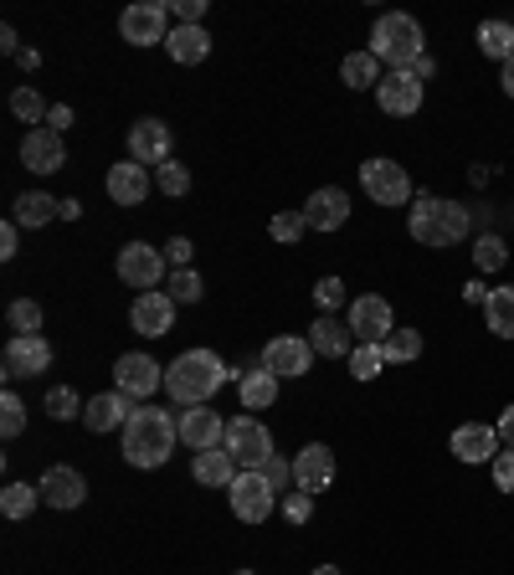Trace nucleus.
<instances>
[{
    "label": "nucleus",
    "mask_w": 514,
    "mask_h": 575,
    "mask_svg": "<svg viewBox=\"0 0 514 575\" xmlns=\"http://www.w3.org/2000/svg\"><path fill=\"white\" fill-rule=\"evenodd\" d=\"M180 432H176V416L170 412H155V406H139V412L129 416V427L118 432V447H124V462L129 468H165L170 462V452H176Z\"/></svg>",
    "instance_id": "f257e3e1"
},
{
    "label": "nucleus",
    "mask_w": 514,
    "mask_h": 575,
    "mask_svg": "<svg viewBox=\"0 0 514 575\" xmlns=\"http://www.w3.org/2000/svg\"><path fill=\"white\" fill-rule=\"evenodd\" d=\"M227 381H232V370L221 365L217 350H186L176 354V365H165V391H170V401L180 412L186 406H206Z\"/></svg>",
    "instance_id": "f03ea898"
},
{
    "label": "nucleus",
    "mask_w": 514,
    "mask_h": 575,
    "mask_svg": "<svg viewBox=\"0 0 514 575\" xmlns=\"http://www.w3.org/2000/svg\"><path fill=\"white\" fill-rule=\"evenodd\" d=\"M370 52L381 67L391 73H411V62L427 57V36H422V21L407 11H386L376 26H370Z\"/></svg>",
    "instance_id": "7ed1b4c3"
},
{
    "label": "nucleus",
    "mask_w": 514,
    "mask_h": 575,
    "mask_svg": "<svg viewBox=\"0 0 514 575\" xmlns=\"http://www.w3.org/2000/svg\"><path fill=\"white\" fill-rule=\"evenodd\" d=\"M221 447L232 452V462L242 472H258L268 458H273V432H268L258 416H232V422H227V437H221Z\"/></svg>",
    "instance_id": "20e7f679"
},
{
    "label": "nucleus",
    "mask_w": 514,
    "mask_h": 575,
    "mask_svg": "<svg viewBox=\"0 0 514 575\" xmlns=\"http://www.w3.org/2000/svg\"><path fill=\"white\" fill-rule=\"evenodd\" d=\"M360 191L376 201V206H411V175H407V164L397 160H386V155H376V160L360 164Z\"/></svg>",
    "instance_id": "39448f33"
},
{
    "label": "nucleus",
    "mask_w": 514,
    "mask_h": 575,
    "mask_svg": "<svg viewBox=\"0 0 514 575\" xmlns=\"http://www.w3.org/2000/svg\"><path fill=\"white\" fill-rule=\"evenodd\" d=\"M170 6H160V0H134V6H124V15H118V36L129 46H155V42H170Z\"/></svg>",
    "instance_id": "423d86ee"
},
{
    "label": "nucleus",
    "mask_w": 514,
    "mask_h": 575,
    "mask_svg": "<svg viewBox=\"0 0 514 575\" xmlns=\"http://www.w3.org/2000/svg\"><path fill=\"white\" fill-rule=\"evenodd\" d=\"M118 278L139 288V294H155L160 283H170V263H165L160 247H149V242H129V247L118 252Z\"/></svg>",
    "instance_id": "0eeeda50"
},
{
    "label": "nucleus",
    "mask_w": 514,
    "mask_h": 575,
    "mask_svg": "<svg viewBox=\"0 0 514 575\" xmlns=\"http://www.w3.org/2000/svg\"><path fill=\"white\" fill-rule=\"evenodd\" d=\"M52 370V344L42 334H11V344L0 350V375L6 381H31Z\"/></svg>",
    "instance_id": "6e6552de"
},
{
    "label": "nucleus",
    "mask_w": 514,
    "mask_h": 575,
    "mask_svg": "<svg viewBox=\"0 0 514 575\" xmlns=\"http://www.w3.org/2000/svg\"><path fill=\"white\" fill-rule=\"evenodd\" d=\"M345 324H350L355 344H381L386 334L397 329V313H391V304H386L381 294H360V298H350Z\"/></svg>",
    "instance_id": "1a4fd4ad"
},
{
    "label": "nucleus",
    "mask_w": 514,
    "mask_h": 575,
    "mask_svg": "<svg viewBox=\"0 0 514 575\" xmlns=\"http://www.w3.org/2000/svg\"><path fill=\"white\" fill-rule=\"evenodd\" d=\"M165 385V365H155V354H118V365H114V391H124V396L134 401H149L155 391Z\"/></svg>",
    "instance_id": "9d476101"
},
{
    "label": "nucleus",
    "mask_w": 514,
    "mask_h": 575,
    "mask_svg": "<svg viewBox=\"0 0 514 575\" xmlns=\"http://www.w3.org/2000/svg\"><path fill=\"white\" fill-rule=\"evenodd\" d=\"M227 499H232V514L242 519V524H263V519L273 514L279 493L268 488L263 472H237V483L227 488Z\"/></svg>",
    "instance_id": "9b49d317"
},
{
    "label": "nucleus",
    "mask_w": 514,
    "mask_h": 575,
    "mask_svg": "<svg viewBox=\"0 0 514 575\" xmlns=\"http://www.w3.org/2000/svg\"><path fill=\"white\" fill-rule=\"evenodd\" d=\"M448 452H453L458 462H469V468H479V462H494L504 452L500 432L489 427V422H463V427H453V437H448Z\"/></svg>",
    "instance_id": "f8f14e48"
},
{
    "label": "nucleus",
    "mask_w": 514,
    "mask_h": 575,
    "mask_svg": "<svg viewBox=\"0 0 514 575\" xmlns=\"http://www.w3.org/2000/svg\"><path fill=\"white\" fill-rule=\"evenodd\" d=\"M170 145H176V134H170V124L165 118H134L129 124V160H139L149 170H160L165 160H170Z\"/></svg>",
    "instance_id": "ddd939ff"
},
{
    "label": "nucleus",
    "mask_w": 514,
    "mask_h": 575,
    "mask_svg": "<svg viewBox=\"0 0 514 575\" xmlns=\"http://www.w3.org/2000/svg\"><path fill=\"white\" fill-rule=\"evenodd\" d=\"M176 298L165 294V288H155V294H139L129 309V324L134 334H145V340H160V334H170L176 329Z\"/></svg>",
    "instance_id": "4468645a"
},
{
    "label": "nucleus",
    "mask_w": 514,
    "mask_h": 575,
    "mask_svg": "<svg viewBox=\"0 0 514 575\" xmlns=\"http://www.w3.org/2000/svg\"><path fill=\"white\" fill-rule=\"evenodd\" d=\"M263 365L279 375V381H294V375H308L314 370V344L298 340V334H279V340L263 344Z\"/></svg>",
    "instance_id": "2eb2a0df"
},
{
    "label": "nucleus",
    "mask_w": 514,
    "mask_h": 575,
    "mask_svg": "<svg viewBox=\"0 0 514 575\" xmlns=\"http://www.w3.org/2000/svg\"><path fill=\"white\" fill-rule=\"evenodd\" d=\"M42 503H52V509H62V514H73V509H83V499H88V478L77 468H67V462H57V468L42 472Z\"/></svg>",
    "instance_id": "dca6fc26"
},
{
    "label": "nucleus",
    "mask_w": 514,
    "mask_h": 575,
    "mask_svg": "<svg viewBox=\"0 0 514 575\" xmlns=\"http://www.w3.org/2000/svg\"><path fill=\"white\" fill-rule=\"evenodd\" d=\"M304 222H308V232H339V226L350 222V191L319 185V191L304 201Z\"/></svg>",
    "instance_id": "f3484780"
},
{
    "label": "nucleus",
    "mask_w": 514,
    "mask_h": 575,
    "mask_svg": "<svg viewBox=\"0 0 514 575\" xmlns=\"http://www.w3.org/2000/svg\"><path fill=\"white\" fill-rule=\"evenodd\" d=\"M149 191H155V175H149L139 160H118L108 170V201L114 206H145Z\"/></svg>",
    "instance_id": "a211bd4d"
},
{
    "label": "nucleus",
    "mask_w": 514,
    "mask_h": 575,
    "mask_svg": "<svg viewBox=\"0 0 514 575\" xmlns=\"http://www.w3.org/2000/svg\"><path fill=\"white\" fill-rule=\"evenodd\" d=\"M422 98H427V88L411 73H386L381 88H376V104H381L386 118H411L422 108Z\"/></svg>",
    "instance_id": "6ab92c4d"
},
{
    "label": "nucleus",
    "mask_w": 514,
    "mask_h": 575,
    "mask_svg": "<svg viewBox=\"0 0 514 575\" xmlns=\"http://www.w3.org/2000/svg\"><path fill=\"white\" fill-rule=\"evenodd\" d=\"M329 483H335V452H329L324 443H308L304 452L294 458V488H298V493H314V499H319Z\"/></svg>",
    "instance_id": "aec40b11"
},
{
    "label": "nucleus",
    "mask_w": 514,
    "mask_h": 575,
    "mask_svg": "<svg viewBox=\"0 0 514 575\" xmlns=\"http://www.w3.org/2000/svg\"><path fill=\"white\" fill-rule=\"evenodd\" d=\"M176 432H180V443L191 447V452H206V447H221L227 422H221L211 406H186V412L176 416Z\"/></svg>",
    "instance_id": "412c9836"
},
{
    "label": "nucleus",
    "mask_w": 514,
    "mask_h": 575,
    "mask_svg": "<svg viewBox=\"0 0 514 575\" xmlns=\"http://www.w3.org/2000/svg\"><path fill=\"white\" fill-rule=\"evenodd\" d=\"M21 164L36 170V175H57L62 164H67L62 134L57 129H27V139H21Z\"/></svg>",
    "instance_id": "4be33fe9"
},
{
    "label": "nucleus",
    "mask_w": 514,
    "mask_h": 575,
    "mask_svg": "<svg viewBox=\"0 0 514 575\" xmlns=\"http://www.w3.org/2000/svg\"><path fill=\"white\" fill-rule=\"evenodd\" d=\"M134 412H139V406H134V396H124V391H103V396H93L88 406H83V427L98 432V437H103V432H114V427L124 432Z\"/></svg>",
    "instance_id": "5701e85b"
},
{
    "label": "nucleus",
    "mask_w": 514,
    "mask_h": 575,
    "mask_svg": "<svg viewBox=\"0 0 514 575\" xmlns=\"http://www.w3.org/2000/svg\"><path fill=\"white\" fill-rule=\"evenodd\" d=\"M237 396H242V412H268L279 401V375L258 360V365L237 370Z\"/></svg>",
    "instance_id": "b1692460"
},
{
    "label": "nucleus",
    "mask_w": 514,
    "mask_h": 575,
    "mask_svg": "<svg viewBox=\"0 0 514 575\" xmlns=\"http://www.w3.org/2000/svg\"><path fill=\"white\" fill-rule=\"evenodd\" d=\"M308 344H314V354L319 360H350L355 350V334L345 319H335V313H319L314 319V329H308Z\"/></svg>",
    "instance_id": "393cba45"
},
{
    "label": "nucleus",
    "mask_w": 514,
    "mask_h": 575,
    "mask_svg": "<svg viewBox=\"0 0 514 575\" xmlns=\"http://www.w3.org/2000/svg\"><path fill=\"white\" fill-rule=\"evenodd\" d=\"M237 472H242V468L232 462L227 447H206V452H196V458H191V478L201 488H232Z\"/></svg>",
    "instance_id": "a878e982"
},
{
    "label": "nucleus",
    "mask_w": 514,
    "mask_h": 575,
    "mask_svg": "<svg viewBox=\"0 0 514 575\" xmlns=\"http://www.w3.org/2000/svg\"><path fill=\"white\" fill-rule=\"evenodd\" d=\"M165 52H170L180 67H196V62L211 57V31L206 26H176L170 31V42H165Z\"/></svg>",
    "instance_id": "bb28decb"
},
{
    "label": "nucleus",
    "mask_w": 514,
    "mask_h": 575,
    "mask_svg": "<svg viewBox=\"0 0 514 575\" xmlns=\"http://www.w3.org/2000/svg\"><path fill=\"white\" fill-rule=\"evenodd\" d=\"M473 236V206L463 201H438V247H458Z\"/></svg>",
    "instance_id": "cd10ccee"
},
{
    "label": "nucleus",
    "mask_w": 514,
    "mask_h": 575,
    "mask_svg": "<svg viewBox=\"0 0 514 575\" xmlns=\"http://www.w3.org/2000/svg\"><path fill=\"white\" fill-rule=\"evenodd\" d=\"M473 42H479V52H484L489 62H510L514 57V21H500V15H494V21H479V31H473Z\"/></svg>",
    "instance_id": "c85d7f7f"
},
{
    "label": "nucleus",
    "mask_w": 514,
    "mask_h": 575,
    "mask_svg": "<svg viewBox=\"0 0 514 575\" xmlns=\"http://www.w3.org/2000/svg\"><path fill=\"white\" fill-rule=\"evenodd\" d=\"M62 216V201H52L46 191H27V195H15V211H11V222L15 226H46V222H57Z\"/></svg>",
    "instance_id": "c756f323"
},
{
    "label": "nucleus",
    "mask_w": 514,
    "mask_h": 575,
    "mask_svg": "<svg viewBox=\"0 0 514 575\" xmlns=\"http://www.w3.org/2000/svg\"><path fill=\"white\" fill-rule=\"evenodd\" d=\"M381 62H376V52H350V57L339 62V83H345V88H355V93H366V88H381Z\"/></svg>",
    "instance_id": "7c9ffc66"
},
{
    "label": "nucleus",
    "mask_w": 514,
    "mask_h": 575,
    "mask_svg": "<svg viewBox=\"0 0 514 575\" xmlns=\"http://www.w3.org/2000/svg\"><path fill=\"white\" fill-rule=\"evenodd\" d=\"M407 232L411 242L422 247H438V195H411V211H407Z\"/></svg>",
    "instance_id": "2f4dec72"
},
{
    "label": "nucleus",
    "mask_w": 514,
    "mask_h": 575,
    "mask_svg": "<svg viewBox=\"0 0 514 575\" xmlns=\"http://www.w3.org/2000/svg\"><path fill=\"white\" fill-rule=\"evenodd\" d=\"M484 324L494 340H514V283H504V288H494L484 304Z\"/></svg>",
    "instance_id": "473e14b6"
},
{
    "label": "nucleus",
    "mask_w": 514,
    "mask_h": 575,
    "mask_svg": "<svg viewBox=\"0 0 514 575\" xmlns=\"http://www.w3.org/2000/svg\"><path fill=\"white\" fill-rule=\"evenodd\" d=\"M381 354H386V365H411V360H422V329H391L381 340Z\"/></svg>",
    "instance_id": "72a5a7b5"
},
{
    "label": "nucleus",
    "mask_w": 514,
    "mask_h": 575,
    "mask_svg": "<svg viewBox=\"0 0 514 575\" xmlns=\"http://www.w3.org/2000/svg\"><path fill=\"white\" fill-rule=\"evenodd\" d=\"M504 263H510V242H504L500 232L473 236V267H479V273H500Z\"/></svg>",
    "instance_id": "f704fd0d"
},
{
    "label": "nucleus",
    "mask_w": 514,
    "mask_h": 575,
    "mask_svg": "<svg viewBox=\"0 0 514 575\" xmlns=\"http://www.w3.org/2000/svg\"><path fill=\"white\" fill-rule=\"evenodd\" d=\"M42 503V488L31 483H6V493H0V514L6 519H31V509Z\"/></svg>",
    "instance_id": "c9c22d12"
},
{
    "label": "nucleus",
    "mask_w": 514,
    "mask_h": 575,
    "mask_svg": "<svg viewBox=\"0 0 514 575\" xmlns=\"http://www.w3.org/2000/svg\"><path fill=\"white\" fill-rule=\"evenodd\" d=\"M11 114L21 118V124H46V114H52V104H46L42 93L31 88V83H21V88L11 93Z\"/></svg>",
    "instance_id": "e433bc0d"
},
{
    "label": "nucleus",
    "mask_w": 514,
    "mask_h": 575,
    "mask_svg": "<svg viewBox=\"0 0 514 575\" xmlns=\"http://www.w3.org/2000/svg\"><path fill=\"white\" fill-rule=\"evenodd\" d=\"M381 370H386L381 344H355V350H350V375H355V381H360V385H366V381H376Z\"/></svg>",
    "instance_id": "4c0bfd02"
},
{
    "label": "nucleus",
    "mask_w": 514,
    "mask_h": 575,
    "mask_svg": "<svg viewBox=\"0 0 514 575\" xmlns=\"http://www.w3.org/2000/svg\"><path fill=\"white\" fill-rule=\"evenodd\" d=\"M6 324H11L15 334H42V304H36V298H15L11 309H6Z\"/></svg>",
    "instance_id": "58836bf2"
},
{
    "label": "nucleus",
    "mask_w": 514,
    "mask_h": 575,
    "mask_svg": "<svg viewBox=\"0 0 514 575\" xmlns=\"http://www.w3.org/2000/svg\"><path fill=\"white\" fill-rule=\"evenodd\" d=\"M83 406H88V401H77L73 385H52V391H46V416H52V422H73V416H83Z\"/></svg>",
    "instance_id": "ea45409f"
},
{
    "label": "nucleus",
    "mask_w": 514,
    "mask_h": 575,
    "mask_svg": "<svg viewBox=\"0 0 514 575\" xmlns=\"http://www.w3.org/2000/svg\"><path fill=\"white\" fill-rule=\"evenodd\" d=\"M165 294L176 298V304H201V273H196V267H176V273H170V283H165Z\"/></svg>",
    "instance_id": "a19ab883"
},
{
    "label": "nucleus",
    "mask_w": 514,
    "mask_h": 575,
    "mask_svg": "<svg viewBox=\"0 0 514 575\" xmlns=\"http://www.w3.org/2000/svg\"><path fill=\"white\" fill-rule=\"evenodd\" d=\"M314 304H319V313L350 309V288H345V278H319L314 283Z\"/></svg>",
    "instance_id": "79ce46f5"
},
{
    "label": "nucleus",
    "mask_w": 514,
    "mask_h": 575,
    "mask_svg": "<svg viewBox=\"0 0 514 575\" xmlns=\"http://www.w3.org/2000/svg\"><path fill=\"white\" fill-rule=\"evenodd\" d=\"M0 432H6V443L27 432V401L15 396V391H6V396H0Z\"/></svg>",
    "instance_id": "37998d69"
},
{
    "label": "nucleus",
    "mask_w": 514,
    "mask_h": 575,
    "mask_svg": "<svg viewBox=\"0 0 514 575\" xmlns=\"http://www.w3.org/2000/svg\"><path fill=\"white\" fill-rule=\"evenodd\" d=\"M304 232H308L304 211H279V216L268 222V236H273V242H283V247H294V242H298Z\"/></svg>",
    "instance_id": "c03bdc74"
},
{
    "label": "nucleus",
    "mask_w": 514,
    "mask_h": 575,
    "mask_svg": "<svg viewBox=\"0 0 514 575\" xmlns=\"http://www.w3.org/2000/svg\"><path fill=\"white\" fill-rule=\"evenodd\" d=\"M155 185H160L165 195H176V201H180V195L191 191V170H186V164H176V160H165L160 170H155Z\"/></svg>",
    "instance_id": "a18cd8bd"
},
{
    "label": "nucleus",
    "mask_w": 514,
    "mask_h": 575,
    "mask_svg": "<svg viewBox=\"0 0 514 575\" xmlns=\"http://www.w3.org/2000/svg\"><path fill=\"white\" fill-rule=\"evenodd\" d=\"M258 472H263V478H268V488H273V493H283V488L294 483V462H289V458H279V452H273V458H268Z\"/></svg>",
    "instance_id": "49530a36"
},
{
    "label": "nucleus",
    "mask_w": 514,
    "mask_h": 575,
    "mask_svg": "<svg viewBox=\"0 0 514 575\" xmlns=\"http://www.w3.org/2000/svg\"><path fill=\"white\" fill-rule=\"evenodd\" d=\"M489 478H494V488H500V493H514V447H504L500 458L489 462Z\"/></svg>",
    "instance_id": "de8ad7c7"
},
{
    "label": "nucleus",
    "mask_w": 514,
    "mask_h": 575,
    "mask_svg": "<svg viewBox=\"0 0 514 575\" xmlns=\"http://www.w3.org/2000/svg\"><path fill=\"white\" fill-rule=\"evenodd\" d=\"M308 514H314V493H289L283 499V519L289 524H308Z\"/></svg>",
    "instance_id": "09e8293b"
},
{
    "label": "nucleus",
    "mask_w": 514,
    "mask_h": 575,
    "mask_svg": "<svg viewBox=\"0 0 514 575\" xmlns=\"http://www.w3.org/2000/svg\"><path fill=\"white\" fill-rule=\"evenodd\" d=\"M191 257H196L191 236H170V242H165V263L170 267H191Z\"/></svg>",
    "instance_id": "8fccbe9b"
},
{
    "label": "nucleus",
    "mask_w": 514,
    "mask_h": 575,
    "mask_svg": "<svg viewBox=\"0 0 514 575\" xmlns=\"http://www.w3.org/2000/svg\"><path fill=\"white\" fill-rule=\"evenodd\" d=\"M170 15H176V26H201L206 0H176V6H170Z\"/></svg>",
    "instance_id": "3c124183"
},
{
    "label": "nucleus",
    "mask_w": 514,
    "mask_h": 575,
    "mask_svg": "<svg viewBox=\"0 0 514 575\" xmlns=\"http://www.w3.org/2000/svg\"><path fill=\"white\" fill-rule=\"evenodd\" d=\"M15 252H21V226H15V222H6V226H0V257L11 263Z\"/></svg>",
    "instance_id": "603ef678"
},
{
    "label": "nucleus",
    "mask_w": 514,
    "mask_h": 575,
    "mask_svg": "<svg viewBox=\"0 0 514 575\" xmlns=\"http://www.w3.org/2000/svg\"><path fill=\"white\" fill-rule=\"evenodd\" d=\"M73 124H77V118H73V108H67V104H52V114H46V129L67 134V129H73Z\"/></svg>",
    "instance_id": "864d4df0"
},
{
    "label": "nucleus",
    "mask_w": 514,
    "mask_h": 575,
    "mask_svg": "<svg viewBox=\"0 0 514 575\" xmlns=\"http://www.w3.org/2000/svg\"><path fill=\"white\" fill-rule=\"evenodd\" d=\"M489 294H494V288H484V278L463 283V304H469V309H479V304H489Z\"/></svg>",
    "instance_id": "5fc2aeb1"
},
{
    "label": "nucleus",
    "mask_w": 514,
    "mask_h": 575,
    "mask_svg": "<svg viewBox=\"0 0 514 575\" xmlns=\"http://www.w3.org/2000/svg\"><path fill=\"white\" fill-rule=\"evenodd\" d=\"M494 432H500V443H504V447H514V401H510V406H504V412H500Z\"/></svg>",
    "instance_id": "6e6d98bb"
},
{
    "label": "nucleus",
    "mask_w": 514,
    "mask_h": 575,
    "mask_svg": "<svg viewBox=\"0 0 514 575\" xmlns=\"http://www.w3.org/2000/svg\"><path fill=\"white\" fill-rule=\"evenodd\" d=\"M0 52H6V57H21V52H27L21 36H15V26H0Z\"/></svg>",
    "instance_id": "4d7b16f0"
},
{
    "label": "nucleus",
    "mask_w": 514,
    "mask_h": 575,
    "mask_svg": "<svg viewBox=\"0 0 514 575\" xmlns=\"http://www.w3.org/2000/svg\"><path fill=\"white\" fill-rule=\"evenodd\" d=\"M411 77H417V83L427 88V83L438 77V62H432V57H417V62H411Z\"/></svg>",
    "instance_id": "13d9d810"
},
{
    "label": "nucleus",
    "mask_w": 514,
    "mask_h": 575,
    "mask_svg": "<svg viewBox=\"0 0 514 575\" xmlns=\"http://www.w3.org/2000/svg\"><path fill=\"white\" fill-rule=\"evenodd\" d=\"M500 88H504V98H514V57L500 67Z\"/></svg>",
    "instance_id": "bf43d9fd"
},
{
    "label": "nucleus",
    "mask_w": 514,
    "mask_h": 575,
    "mask_svg": "<svg viewBox=\"0 0 514 575\" xmlns=\"http://www.w3.org/2000/svg\"><path fill=\"white\" fill-rule=\"evenodd\" d=\"M15 62H21L27 73H36V67H42V52H36V46H27V52H21V57H15Z\"/></svg>",
    "instance_id": "052dcab7"
},
{
    "label": "nucleus",
    "mask_w": 514,
    "mask_h": 575,
    "mask_svg": "<svg viewBox=\"0 0 514 575\" xmlns=\"http://www.w3.org/2000/svg\"><path fill=\"white\" fill-rule=\"evenodd\" d=\"M469 180H473V185H489V180H494V164H473Z\"/></svg>",
    "instance_id": "680f3d73"
},
{
    "label": "nucleus",
    "mask_w": 514,
    "mask_h": 575,
    "mask_svg": "<svg viewBox=\"0 0 514 575\" xmlns=\"http://www.w3.org/2000/svg\"><path fill=\"white\" fill-rule=\"evenodd\" d=\"M83 216V201H62V222H77Z\"/></svg>",
    "instance_id": "e2e57ef3"
},
{
    "label": "nucleus",
    "mask_w": 514,
    "mask_h": 575,
    "mask_svg": "<svg viewBox=\"0 0 514 575\" xmlns=\"http://www.w3.org/2000/svg\"><path fill=\"white\" fill-rule=\"evenodd\" d=\"M308 575H345V571H339V565H314Z\"/></svg>",
    "instance_id": "0e129e2a"
},
{
    "label": "nucleus",
    "mask_w": 514,
    "mask_h": 575,
    "mask_svg": "<svg viewBox=\"0 0 514 575\" xmlns=\"http://www.w3.org/2000/svg\"><path fill=\"white\" fill-rule=\"evenodd\" d=\"M237 575H252V571H237Z\"/></svg>",
    "instance_id": "69168bd1"
}]
</instances>
